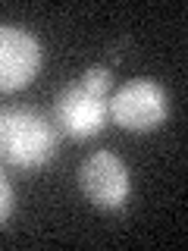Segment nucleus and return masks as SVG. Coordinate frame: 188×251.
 Masks as SVG:
<instances>
[{"label":"nucleus","instance_id":"7ed1b4c3","mask_svg":"<svg viewBox=\"0 0 188 251\" xmlns=\"http://www.w3.org/2000/svg\"><path fill=\"white\" fill-rule=\"evenodd\" d=\"M78 188L94 207L119 210L132 195L129 167L113 151H91L78 167Z\"/></svg>","mask_w":188,"mask_h":251},{"label":"nucleus","instance_id":"20e7f679","mask_svg":"<svg viewBox=\"0 0 188 251\" xmlns=\"http://www.w3.org/2000/svg\"><path fill=\"white\" fill-rule=\"evenodd\" d=\"M107 100L110 98L85 91L78 82L63 85L60 94L53 98V126L72 141H88V138L97 135L110 120Z\"/></svg>","mask_w":188,"mask_h":251},{"label":"nucleus","instance_id":"423d86ee","mask_svg":"<svg viewBox=\"0 0 188 251\" xmlns=\"http://www.w3.org/2000/svg\"><path fill=\"white\" fill-rule=\"evenodd\" d=\"M78 85H82L85 91H91V94L107 98V94H110V85H113V75H110L107 66H88L82 75H78Z\"/></svg>","mask_w":188,"mask_h":251},{"label":"nucleus","instance_id":"0eeeda50","mask_svg":"<svg viewBox=\"0 0 188 251\" xmlns=\"http://www.w3.org/2000/svg\"><path fill=\"white\" fill-rule=\"evenodd\" d=\"M13 204H16V198H13V185H10V179H6L3 167H0V226H3L6 220H10Z\"/></svg>","mask_w":188,"mask_h":251},{"label":"nucleus","instance_id":"f03ea898","mask_svg":"<svg viewBox=\"0 0 188 251\" xmlns=\"http://www.w3.org/2000/svg\"><path fill=\"white\" fill-rule=\"evenodd\" d=\"M110 120L129 132H154L166 123L169 100L154 78H132L107 100Z\"/></svg>","mask_w":188,"mask_h":251},{"label":"nucleus","instance_id":"f257e3e1","mask_svg":"<svg viewBox=\"0 0 188 251\" xmlns=\"http://www.w3.org/2000/svg\"><path fill=\"white\" fill-rule=\"evenodd\" d=\"M57 157V129L35 107L16 104L0 116V160L16 170H41Z\"/></svg>","mask_w":188,"mask_h":251},{"label":"nucleus","instance_id":"39448f33","mask_svg":"<svg viewBox=\"0 0 188 251\" xmlns=\"http://www.w3.org/2000/svg\"><path fill=\"white\" fill-rule=\"evenodd\" d=\"M44 50L28 28L0 25V91H22L41 73Z\"/></svg>","mask_w":188,"mask_h":251},{"label":"nucleus","instance_id":"6e6552de","mask_svg":"<svg viewBox=\"0 0 188 251\" xmlns=\"http://www.w3.org/2000/svg\"><path fill=\"white\" fill-rule=\"evenodd\" d=\"M0 116H3V110H0Z\"/></svg>","mask_w":188,"mask_h":251}]
</instances>
